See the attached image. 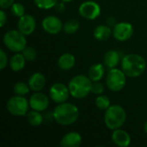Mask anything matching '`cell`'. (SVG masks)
Listing matches in <instances>:
<instances>
[{
	"mask_svg": "<svg viewBox=\"0 0 147 147\" xmlns=\"http://www.w3.org/2000/svg\"><path fill=\"white\" fill-rule=\"evenodd\" d=\"M53 120L61 126L74 124L79 117L78 108L71 102L59 103L53 111Z\"/></svg>",
	"mask_w": 147,
	"mask_h": 147,
	"instance_id": "2",
	"label": "cell"
},
{
	"mask_svg": "<svg viewBox=\"0 0 147 147\" xmlns=\"http://www.w3.org/2000/svg\"><path fill=\"white\" fill-rule=\"evenodd\" d=\"M9 63L8 55L3 49L0 50V70H3Z\"/></svg>",
	"mask_w": 147,
	"mask_h": 147,
	"instance_id": "30",
	"label": "cell"
},
{
	"mask_svg": "<svg viewBox=\"0 0 147 147\" xmlns=\"http://www.w3.org/2000/svg\"><path fill=\"white\" fill-rule=\"evenodd\" d=\"M91 79L85 75H76L68 83L70 94L73 98L84 99L91 93Z\"/></svg>",
	"mask_w": 147,
	"mask_h": 147,
	"instance_id": "3",
	"label": "cell"
},
{
	"mask_svg": "<svg viewBox=\"0 0 147 147\" xmlns=\"http://www.w3.org/2000/svg\"><path fill=\"white\" fill-rule=\"evenodd\" d=\"M36 20L30 14H25L18 18L17 29L24 35L28 36L32 34L36 28Z\"/></svg>",
	"mask_w": 147,
	"mask_h": 147,
	"instance_id": "13",
	"label": "cell"
},
{
	"mask_svg": "<svg viewBox=\"0 0 147 147\" xmlns=\"http://www.w3.org/2000/svg\"><path fill=\"white\" fill-rule=\"evenodd\" d=\"M59 1H61V2H64V3H71V2H72L73 0H59Z\"/></svg>",
	"mask_w": 147,
	"mask_h": 147,
	"instance_id": "36",
	"label": "cell"
},
{
	"mask_svg": "<svg viewBox=\"0 0 147 147\" xmlns=\"http://www.w3.org/2000/svg\"><path fill=\"white\" fill-rule=\"evenodd\" d=\"M22 54L25 57L27 61H34L35 60L36 57H37V52L36 50L32 47H26L23 50H22Z\"/></svg>",
	"mask_w": 147,
	"mask_h": 147,
	"instance_id": "28",
	"label": "cell"
},
{
	"mask_svg": "<svg viewBox=\"0 0 147 147\" xmlns=\"http://www.w3.org/2000/svg\"><path fill=\"white\" fill-rule=\"evenodd\" d=\"M111 139L113 143L119 147L129 146L132 140L130 134L121 128L114 130L111 135Z\"/></svg>",
	"mask_w": 147,
	"mask_h": 147,
	"instance_id": "14",
	"label": "cell"
},
{
	"mask_svg": "<svg viewBox=\"0 0 147 147\" xmlns=\"http://www.w3.org/2000/svg\"><path fill=\"white\" fill-rule=\"evenodd\" d=\"M113 36L119 41L128 40L134 34V26L128 22H120L115 23L112 28Z\"/></svg>",
	"mask_w": 147,
	"mask_h": 147,
	"instance_id": "10",
	"label": "cell"
},
{
	"mask_svg": "<svg viewBox=\"0 0 147 147\" xmlns=\"http://www.w3.org/2000/svg\"><path fill=\"white\" fill-rule=\"evenodd\" d=\"M80 28L79 22L76 19H70L64 23L63 31L66 34H73L78 31Z\"/></svg>",
	"mask_w": 147,
	"mask_h": 147,
	"instance_id": "23",
	"label": "cell"
},
{
	"mask_svg": "<svg viewBox=\"0 0 147 147\" xmlns=\"http://www.w3.org/2000/svg\"><path fill=\"white\" fill-rule=\"evenodd\" d=\"M28 84L32 91L34 92L41 91L46 86L47 79H46V77L42 73L34 72L29 77Z\"/></svg>",
	"mask_w": 147,
	"mask_h": 147,
	"instance_id": "15",
	"label": "cell"
},
{
	"mask_svg": "<svg viewBox=\"0 0 147 147\" xmlns=\"http://www.w3.org/2000/svg\"><path fill=\"white\" fill-rule=\"evenodd\" d=\"M105 67L104 64L102 63L93 64L88 71V77L92 82L101 81L105 75Z\"/></svg>",
	"mask_w": 147,
	"mask_h": 147,
	"instance_id": "19",
	"label": "cell"
},
{
	"mask_svg": "<svg viewBox=\"0 0 147 147\" xmlns=\"http://www.w3.org/2000/svg\"><path fill=\"white\" fill-rule=\"evenodd\" d=\"M107 23H108V25H109V26H110V27H111V26H113V27H114V26L115 25V19H114L112 16H109V17L107 19Z\"/></svg>",
	"mask_w": 147,
	"mask_h": 147,
	"instance_id": "34",
	"label": "cell"
},
{
	"mask_svg": "<svg viewBox=\"0 0 147 147\" xmlns=\"http://www.w3.org/2000/svg\"><path fill=\"white\" fill-rule=\"evenodd\" d=\"M69 96H71V94L68 85H65L63 83H55L51 85L49 89V97L57 104L66 102Z\"/></svg>",
	"mask_w": 147,
	"mask_h": 147,
	"instance_id": "9",
	"label": "cell"
},
{
	"mask_svg": "<svg viewBox=\"0 0 147 147\" xmlns=\"http://www.w3.org/2000/svg\"><path fill=\"white\" fill-rule=\"evenodd\" d=\"M106 85L112 92H119L122 90L127 84V75L121 69L117 67L109 69L105 79Z\"/></svg>",
	"mask_w": 147,
	"mask_h": 147,
	"instance_id": "6",
	"label": "cell"
},
{
	"mask_svg": "<svg viewBox=\"0 0 147 147\" xmlns=\"http://www.w3.org/2000/svg\"><path fill=\"white\" fill-rule=\"evenodd\" d=\"M120 61H121V56L118 51L116 50H114V49L109 50L103 55V64L109 69L117 67Z\"/></svg>",
	"mask_w": 147,
	"mask_h": 147,
	"instance_id": "17",
	"label": "cell"
},
{
	"mask_svg": "<svg viewBox=\"0 0 147 147\" xmlns=\"http://www.w3.org/2000/svg\"><path fill=\"white\" fill-rule=\"evenodd\" d=\"M82 141L83 139L79 133L69 132L62 137L59 145L63 147H78L81 146Z\"/></svg>",
	"mask_w": 147,
	"mask_h": 147,
	"instance_id": "16",
	"label": "cell"
},
{
	"mask_svg": "<svg viewBox=\"0 0 147 147\" xmlns=\"http://www.w3.org/2000/svg\"><path fill=\"white\" fill-rule=\"evenodd\" d=\"M41 26L46 33L49 34H58L63 30L64 23L58 16L50 15L43 18Z\"/></svg>",
	"mask_w": 147,
	"mask_h": 147,
	"instance_id": "11",
	"label": "cell"
},
{
	"mask_svg": "<svg viewBox=\"0 0 147 147\" xmlns=\"http://www.w3.org/2000/svg\"><path fill=\"white\" fill-rule=\"evenodd\" d=\"M14 3L15 0H0V8L3 9H6L8 8H10Z\"/></svg>",
	"mask_w": 147,
	"mask_h": 147,
	"instance_id": "31",
	"label": "cell"
},
{
	"mask_svg": "<svg viewBox=\"0 0 147 147\" xmlns=\"http://www.w3.org/2000/svg\"><path fill=\"white\" fill-rule=\"evenodd\" d=\"M121 66L127 77L135 78L141 76L146 71V61L140 54L128 53L122 57Z\"/></svg>",
	"mask_w": 147,
	"mask_h": 147,
	"instance_id": "1",
	"label": "cell"
},
{
	"mask_svg": "<svg viewBox=\"0 0 147 147\" xmlns=\"http://www.w3.org/2000/svg\"><path fill=\"white\" fill-rule=\"evenodd\" d=\"M111 34H113V30L109 25H98L95 28L93 31L94 38L99 41H104L109 40Z\"/></svg>",
	"mask_w": 147,
	"mask_h": 147,
	"instance_id": "21",
	"label": "cell"
},
{
	"mask_svg": "<svg viewBox=\"0 0 147 147\" xmlns=\"http://www.w3.org/2000/svg\"><path fill=\"white\" fill-rule=\"evenodd\" d=\"M49 99L50 97H48L43 92H40V91L34 92L28 99L30 109L33 110L43 112L47 110L49 106V103H50Z\"/></svg>",
	"mask_w": 147,
	"mask_h": 147,
	"instance_id": "12",
	"label": "cell"
},
{
	"mask_svg": "<svg viewBox=\"0 0 147 147\" xmlns=\"http://www.w3.org/2000/svg\"><path fill=\"white\" fill-rule=\"evenodd\" d=\"M36 7L41 9H50L56 6L59 0H34Z\"/></svg>",
	"mask_w": 147,
	"mask_h": 147,
	"instance_id": "26",
	"label": "cell"
},
{
	"mask_svg": "<svg viewBox=\"0 0 147 147\" xmlns=\"http://www.w3.org/2000/svg\"><path fill=\"white\" fill-rule=\"evenodd\" d=\"M103 121L105 126L109 130H115L121 128L127 121V112L124 108L119 104L111 105L105 110Z\"/></svg>",
	"mask_w": 147,
	"mask_h": 147,
	"instance_id": "4",
	"label": "cell"
},
{
	"mask_svg": "<svg viewBox=\"0 0 147 147\" xmlns=\"http://www.w3.org/2000/svg\"><path fill=\"white\" fill-rule=\"evenodd\" d=\"M76 65V58L72 53H65L61 54L58 59V66L62 71H69Z\"/></svg>",
	"mask_w": 147,
	"mask_h": 147,
	"instance_id": "18",
	"label": "cell"
},
{
	"mask_svg": "<svg viewBox=\"0 0 147 147\" xmlns=\"http://www.w3.org/2000/svg\"><path fill=\"white\" fill-rule=\"evenodd\" d=\"M10 11H11L12 15H14L15 16H16L18 18L26 14L25 13V7L21 3H14L12 4V6L10 7Z\"/></svg>",
	"mask_w": 147,
	"mask_h": 147,
	"instance_id": "27",
	"label": "cell"
},
{
	"mask_svg": "<svg viewBox=\"0 0 147 147\" xmlns=\"http://www.w3.org/2000/svg\"><path fill=\"white\" fill-rule=\"evenodd\" d=\"M104 91V85L103 84H102L100 81L97 82H93L92 83V86H91V93L95 94V95H102Z\"/></svg>",
	"mask_w": 147,
	"mask_h": 147,
	"instance_id": "29",
	"label": "cell"
},
{
	"mask_svg": "<svg viewBox=\"0 0 147 147\" xmlns=\"http://www.w3.org/2000/svg\"><path fill=\"white\" fill-rule=\"evenodd\" d=\"M78 14L86 20H95L101 15V7L96 1L87 0L78 7Z\"/></svg>",
	"mask_w": 147,
	"mask_h": 147,
	"instance_id": "8",
	"label": "cell"
},
{
	"mask_svg": "<svg viewBox=\"0 0 147 147\" xmlns=\"http://www.w3.org/2000/svg\"><path fill=\"white\" fill-rule=\"evenodd\" d=\"M30 90H31L28 86V84L24 82H17L13 86V92L17 96H26Z\"/></svg>",
	"mask_w": 147,
	"mask_h": 147,
	"instance_id": "25",
	"label": "cell"
},
{
	"mask_svg": "<svg viewBox=\"0 0 147 147\" xmlns=\"http://www.w3.org/2000/svg\"><path fill=\"white\" fill-rule=\"evenodd\" d=\"M65 3H64V2H59L57 4H56V6L54 7L55 9H56V11L57 12H59V13H62V12H64L65 11Z\"/></svg>",
	"mask_w": 147,
	"mask_h": 147,
	"instance_id": "33",
	"label": "cell"
},
{
	"mask_svg": "<svg viewBox=\"0 0 147 147\" xmlns=\"http://www.w3.org/2000/svg\"><path fill=\"white\" fill-rule=\"evenodd\" d=\"M4 47L12 53H21L27 47L26 35L18 29H10L4 33L3 36Z\"/></svg>",
	"mask_w": 147,
	"mask_h": 147,
	"instance_id": "5",
	"label": "cell"
},
{
	"mask_svg": "<svg viewBox=\"0 0 147 147\" xmlns=\"http://www.w3.org/2000/svg\"><path fill=\"white\" fill-rule=\"evenodd\" d=\"M6 22H7V15H6L4 9H2L0 10V27L3 28Z\"/></svg>",
	"mask_w": 147,
	"mask_h": 147,
	"instance_id": "32",
	"label": "cell"
},
{
	"mask_svg": "<svg viewBox=\"0 0 147 147\" xmlns=\"http://www.w3.org/2000/svg\"><path fill=\"white\" fill-rule=\"evenodd\" d=\"M26 62H27V60L22 52L15 53L14 55H12L9 60V68L13 71L18 72L25 67Z\"/></svg>",
	"mask_w": 147,
	"mask_h": 147,
	"instance_id": "20",
	"label": "cell"
},
{
	"mask_svg": "<svg viewBox=\"0 0 147 147\" xmlns=\"http://www.w3.org/2000/svg\"><path fill=\"white\" fill-rule=\"evenodd\" d=\"M95 104L96 106V108L100 110H107L110 106H111V102H110V99L109 98L108 96L106 95H99L97 96V97L95 100Z\"/></svg>",
	"mask_w": 147,
	"mask_h": 147,
	"instance_id": "24",
	"label": "cell"
},
{
	"mask_svg": "<svg viewBox=\"0 0 147 147\" xmlns=\"http://www.w3.org/2000/svg\"><path fill=\"white\" fill-rule=\"evenodd\" d=\"M144 131H145V133L147 135V121L145 122V124H144Z\"/></svg>",
	"mask_w": 147,
	"mask_h": 147,
	"instance_id": "35",
	"label": "cell"
},
{
	"mask_svg": "<svg viewBox=\"0 0 147 147\" xmlns=\"http://www.w3.org/2000/svg\"><path fill=\"white\" fill-rule=\"evenodd\" d=\"M29 102L28 100L24 96H17L15 95L11 96L6 103V109L8 112L16 117L25 116L29 109Z\"/></svg>",
	"mask_w": 147,
	"mask_h": 147,
	"instance_id": "7",
	"label": "cell"
},
{
	"mask_svg": "<svg viewBox=\"0 0 147 147\" xmlns=\"http://www.w3.org/2000/svg\"><path fill=\"white\" fill-rule=\"evenodd\" d=\"M26 116H27V121L29 123V125L34 127H40L44 121V116L40 111L32 109V111L28 112Z\"/></svg>",
	"mask_w": 147,
	"mask_h": 147,
	"instance_id": "22",
	"label": "cell"
}]
</instances>
